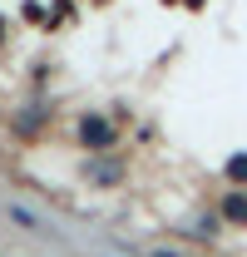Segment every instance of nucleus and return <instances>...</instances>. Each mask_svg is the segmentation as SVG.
<instances>
[{
	"label": "nucleus",
	"mask_w": 247,
	"mask_h": 257,
	"mask_svg": "<svg viewBox=\"0 0 247 257\" xmlns=\"http://www.w3.org/2000/svg\"><path fill=\"white\" fill-rule=\"evenodd\" d=\"M227 173H232V178H237V183H242V178H247V154H237V159L227 163Z\"/></svg>",
	"instance_id": "3"
},
{
	"label": "nucleus",
	"mask_w": 247,
	"mask_h": 257,
	"mask_svg": "<svg viewBox=\"0 0 247 257\" xmlns=\"http://www.w3.org/2000/svg\"><path fill=\"white\" fill-rule=\"evenodd\" d=\"M84 144H109V124H104V119H84Z\"/></svg>",
	"instance_id": "1"
},
{
	"label": "nucleus",
	"mask_w": 247,
	"mask_h": 257,
	"mask_svg": "<svg viewBox=\"0 0 247 257\" xmlns=\"http://www.w3.org/2000/svg\"><path fill=\"white\" fill-rule=\"evenodd\" d=\"M222 208H227V223H247V193H232Z\"/></svg>",
	"instance_id": "2"
}]
</instances>
